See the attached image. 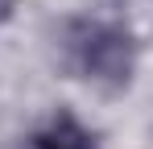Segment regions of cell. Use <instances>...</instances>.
Instances as JSON below:
<instances>
[{"instance_id": "1", "label": "cell", "mask_w": 153, "mask_h": 149, "mask_svg": "<svg viewBox=\"0 0 153 149\" xmlns=\"http://www.w3.org/2000/svg\"><path fill=\"white\" fill-rule=\"evenodd\" d=\"M83 71L103 79V83H124L132 71V37L120 25H91L79 42Z\"/></svg>"}, {"instance_id": "2", "label": "cell", "mask_w": 153, "mask_h": 149, "mask_svg": "<svg viewBox=\"0 0 153 149\" xmlns=\"http://www.w3.org/2000/svg\"><path fill=\"white\" fill-rule=\"evenodd\" d=\"M29 149H95V137L75 120V116H58V120L46 128V133H37L33 137V145Z\"/></svg>"}]
</instances>
